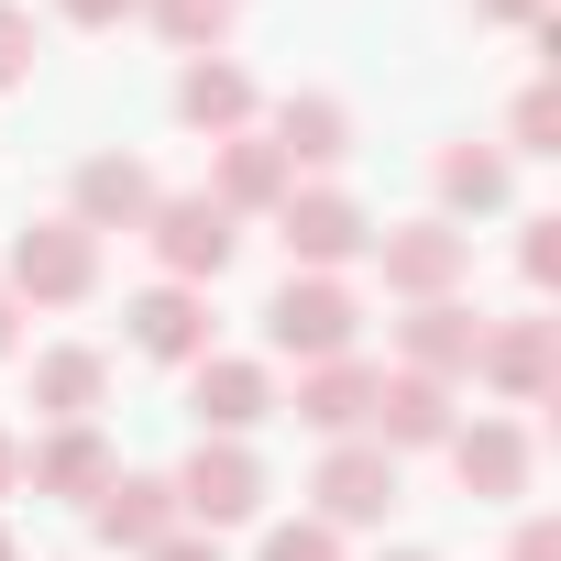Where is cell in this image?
I'll return each mask as SVG.
<instances>
[{
  "label": "cell",
  "mask_w": 561,
  "mask_h": 561,
  "mask_svg": "<svg viewBox=\"0 0 561 561\" xmlns=\"http://www.w3.org/2000/svg\"><path fill=\"white\" fill-rule=\"evenodd\" d=\"M364 342V298L342 287V275H287V287L264 298V353H287L298 375L309 364H342Z\"/></svg>",
  "instance_id": "obj_1"
},
{
  "label": "cell",
  "mask_w": 561,
  "mask_h": 561,
  "mask_svg": "<svg viewBox=\"0 0 561 561\" xmlns=\"http://www.w3.org/2000/svg\"><path fill=\"white\" fill-rule=\"evenodd\" d=\"M144 242H154V264H165V287H220L231 253H242V220H231L209 187H165L154 220H144Z\"/></svg>",
  "instance_id": "obj_2"
},
{
  "label": "cell",
  "mask_w": 561,
  "mask_h": 561,
  "mask_svg": "<svg viewBox=\"0 0 561 561\" xmlns=\"http://www.w3.org/2000/svg\"><path fill=\"white\" fill-rule=\"evenodd\" d=\"M0 287H12L23 309H78V298H100V231H78V220H23Z\"/></svg>",
  "instance_id": "obj_3"
},
{
  "label": "cell",
  "mask_w": 561,
  "mask_h": 561,
  "mask_svg": "<svg viewBox=\"0 0 561 561\" xmlns=\"http://www.w3.org/2000/svg\"><path fill=\"white\" fill-rule=\"evenodd\" d=\"M275 242H287V275H342V264L375 253V209H364L353 187H287Z\"/></svg>",
  "instance_id": "obj_4"
},
{
  "label": "cell",
  "mask_w": 561,
  "mask_h": 561,
  "mask_svg": "<svg viewBox=\"0 0 561 561\" xmlns=\"http://www.w3.org/2000/svg\"><path fill=\"white\" fill-rule=\"evenodd\" d=\"M165 484H176V517L209 528V539L242 528V517H264V462H253V440H198Z\"/></svg>",
  "instance_id": "obj_5"
},
{
  "label": "cell",
  "mask_w": 561,
  "mask_h": 561,
  "mask_svg": "<svg viewBox=\"0 0 561 561\" xmlns=\"http://www.w3.org/2000/svg\"><path fill=\"white\" fill-rule=\"evenodd\" d=\"M375 275H386V298H462V275H473V231H451V220H397V231H375V253H364Z\"/></svg>",
  "instance_id": "obj_6"
},
{
  "label": "cell",
  "mask_w": 561,
  "mask_h": 561,
  "mask_svg": "<svg viewBox=\"0 0 561 561\" xmlns=\"http://www.w3.org/2000/svg\"><path fill=\"white\" fill-rule=\"evenodd\" d=\"M440 462H451V484H462L473 506H517L528 473H539V440H528L506 408H484V419H462V430L440 440Z\"/></svg>",
  "instance_id": "obj_7"
},
{
  "label": "cell",
  "mask_w": 561,
  "mask_h": 561,
  "mask_svg": "<svg viewBox=\"0 0 561 561\" xmlns=\"http://www.w3.org/2000/svg\"><path fill=\"white\" fill-rule=\"evenodd\" d=\"M275 408V364H253V353H198L187 364V419H198V440H242V430H264Z\"/></svg>",
  "instance_id": "obj_8"
},
{
  "label": "cell",
  "mask_w": 561,
  "mask_h": 561,
  "mask_svg": "<svg viewBox=\"0 0 561 561\" xmlns=\"http://www.w3.org/2000/svg\"><path fill=\"white\" fill-rule=\"evenodd\" d=\"M309 495H320V506H309L320 528H386L397 495H408V473H397V451H375V440H331Z\"/></svg>",
  "instance_id": "obj_9"
},
{
  "label": "cell",
  "mask_w": 561,
  "mask_h": 561,
  "mask_svg": "<svg viewBox=\"0 0 561 561\" xmlns=\"http://www.w3.org/2000/svg\"><path fill=\"white\" fill-rule=\"evenodd\" d=\"M561 375V320H484L473 342V386H495L506 408H539Z\"/></svg>",
  "instance_id": "obj_10"
},
{
  "label": "cell",
  "mask_w": 561,
  "mask_h": 561,
  "mask_svg": "<svg viewBox=\"0 0 561 561\" xmlns=\"http://www.w3.org/2000/svg\"><path fill=\"white\" fill-rule=\"evenodd\" d=\"M451 430H462V408H451V386H440V375H408V364H397V375H375V419H364V440H375V451H397V462H408V451H440Z\"/></svg>",
  "instance_id": "obj_11"
},
{
  "label": "cell",
  "mask_w": 561,
  "mask_h": 561,
  "mask_svg": "<svg viewBox=\"0 0 561 561\" xmlns=\"http://www.w3.org/2000/svg\"><path fill=\"white\" fill-rule=\"evenodd\" d=\"M154 165L144 154H78V176H67V220L78 231H144L154 220Z\"/></svg>",
  "instance_id": "obj_12"
},
{
  "label": "cell",
  "mask_w": 561,
  "mask_h": 561,
  "mask_svg": "<svg viewBox=\"0 0 561 561\" xmlns=\"http://www.w3.org/2000/svg\"><path fill=\"white\" fill-rule=\"evenodd\" d=\"M187 517H176V484L165 473H111L100 495H89V539L100 550H122V561H144L154 539H176Z\"/></svg>",
  "instance_id": "obj_13"
},
{
  "label": "cell",
  "mask_w": 561,
  "mask_h": 561,
  "mask_svg": "<svg viewBox=\"0 0 561 561\" xmlns=\"http://www.w3.org/2000/svg\"><path fill=\"white\" fill-rule=\"evenodd\" d=\"M111 473H122V451H111V430H100V419L23 440V484H34V495H56V506H89Z\"/></svg>",
  "instance_id": "obj_14"
},
{
  "label": "cell",
  "mask_w": 561,
  "mask_h": 561,
  "mask_svg": "<svg viewBox=\"0 0 561 561\" xmlns=\"http://www.w3.org/2000/svg\"><path fill=\"white\" fill-rule=\"evenodd\" d=\"M287 187H298V176H287V154H275L264 133H220V144H209V198H220L231 220H275Z\"/></svg>",
  "instance_id": "obj_15"
},
{
  "label": "cell",
  "mask_w": 561,
  "mask_h": 561,
  "mask_svg": "<svg viewBox=\"0 0 561 561\" xmlns=\"http://www.w3.org/2000/svg\"><path fill=\"white\" fill-rule=\"evenodd\" d=\"M122 331H133V353L144 364H198L209 353V287H144L133 309H122Z\"/></svg>",
  "instance_id": "obj_16"
},
{
  "label": "cell",
  "mask_w": 561,
  "mask_h": 561,
  "mask_svg": "<svg viewBox=\"0 0 561 561\" xmlns=\"http://www.w3.org/2000/svg\"><path fill=\"white\" fill-rule=\"evenodd\" d=\"M473 342H484V320H473L462 298H419V309L397 320V364H408V375H440V386L473 375Z\"/></svg>",
  "instance_id": "obj_17"
},
{
  "label": "cell",
  "mask_w": 561,
  "mask_h": 561,
  "mask_svg": "<svg viewBox=\"0 0 561 561\" xmlns=\"http://www.w3.org/2000/svg\"><path fill=\"white\" fill-rule=\"evenodd\" d=\"M264 144L287 154V176H298V165H342V154H353V111H342L331 89H287V100L264 111Z\"/></svg>",
  "instance_id": "obj_18"
},
{
  "label": "cell",
  "mask_w": 561,
  "mask_h": 561,
  "mask_svg": "<svg viewBox=\"0 0 561 561\" xmlns=\"http://www.w3.org/2000/svg\"><path fill=\"white\" fill-rule=\"evenodd\" d=\"M100 408H111V353H89V342L34 353V419H45V430H78V419H100Z\"/></svg>",
  "instance_id": "obj_19"
},
{
  "label": "cell",
  "mask_w": 561,
  "mask_h": 561,
  "mask_svg": "<svg viewBox=\"0 0 561 561\" xmlns=\"http://www.w3.org/2000/svg\"><path fill=\"white\" fill-rule=\"evenodd\" d=\"M253 111H264V100H253V78H242L231 56H187V67H176V122H187V133L220 144V133H253Z\"/></svg>",
  "instance_id": "obj_20"
},
{
  "label": "cell",
  "mask_w": 561,
  "mask_h": 561,
  "mask_svg": "<svg viewBox=\"0 0 561 561\" xmlns=\"http://www.w3.org/2000/svg\"><path fill=\"white\" fill-rule=\"evenodd\" d=\"M364 419H375V364H364V353L298 375V430H320V440H364Z\"/></svg>",
  "instance_id": "obj_21"
},
{
  "label": "cell",
  "mask_w": 561,
  "mask_h": 561,
  "mask_svg": "<svg viewBox=\"0 0 561 561\" xmlns=\"http://www.w3.org/2000/svg\"><path fill=\"white\" fill-rule=\"evenodd\" d=\"M430 187H440V220L462 231V220H484V209H506V187H517V165H506L495 144H440V165H430Z\"/></svg>",
  "instance_id": "obj_22"
},
{
  "label": "cell",
  "mask_w": 561,
  "mask_h": 561,
  "mask_svg": "<svg viewBox=\"0 0 561 561\" xmlns=\"http://www.w3.org/2000/svg\"><path fill=\"white\" fill-rule=\"evenodd\" d=\"M144 23H154L176 56H220V45H231V0H144Z\"/></svg>",
  "instance_id": "obj_23"
},
{
  "label": "cell",
  "mask_w": 561,
  "mask_h": 561,
  "mask_svg": "<svg viewBox=\"0 0 561 561\" xmlns=\"http://www.w3.org/2000/svg\"><path fill=\"white\" fill-rule=\"evenodd\" d=\"M253 561H342V528H320V517H275V528L253 539Z\"/></svg>",
  "instance_id": "obj_24"
},
{
  "label": "cell",
  "mask_w": 561,
  "mask_h": 561,
  "mask_svg": "<svg viewBox=\"0 0 561 561\" xmlns=\"http://www.w3.org/2000/svg\"><path fill=\"white\" fill-rule=\"evenodd\" d=\"M506 133H517V154H561V89H550V78L517 89V122H506Z\"/></svg>",
  "instance_id": "obj_25"
},
{
  "label": "cell",
  "mask_w": 561,
  "mask_h": 561,
  "mask_svg": "<svg viewBox=\"0 0 561 561\" xmlns=\"http://www.w3.org/2000/svg\"><path fill=\"white\" fill-rule=\"evenodd\" d=\"M517 275H528V298H550V287H561V220H550V209L517 231Z\"/></svg>",
  "instance_id": "obj_26"
},
{
  "label": "cell",
  "mask_w": 561,
  "mask_h": 561,
  "mask_svg": "<svg viewBox=\"0 0 561 561\" xmlns=\"http://www.w3.org/2000/svg\"><path fill=\"white\" fill-rule=\"evenodd\" d=\"M34 56H45V45H34V12H12V0H0V89H23Z\"/></svg>",
  "instance_id": "obj_27"
},
{
  "label": "cell",
  "mask_w": 561,
  "mask_h": 561,
  "mask_svg": "<svg viewBox=\"0 0 561 561\" xmlns=\"http://www.w3.org/2000/svg\"><path fill=\"white\" fill-rule=\"evenodd\" d=\"M56 12H67L78 34H111V23H133V12H144V0H56Z\"/></svg>",
  "instance_id": "obj_28"
},
{
  "label": "cell",
  "mask_w": 561,
  "mask_h": 561,
  "mask_svg": "<svg viewBox=\"0 0 561 561\" xmlns=\"http://www.w3.org/2000/svg\"><path fill=\"white\" fill-rule=\"evenodd\" d=\"M473 23H506V34H539L550 0H473Z\"/></svg>",
  "instance_id": "obj_29"
},
{
  "label": "cell",
  "mask_w": 561,
  "mask_h": 561,
  "mask_svg": "<svg viewBox=\"0 0 561 561\" xmlns=\"http://www.w3.org/2000/svg\"><path fill=\"white\" fill-rule=\"evenodd\" d=\"M144 561H220V539H209V528H176V539H154Z\"/></svg>",
  "instance_id": "obj_30"
},
{
  "label": "cell",
  "mask_w": 561,
  "mask_h": 561,
  "mask_svg": "<svg viewBox=\"0 0 561 561\" xmlns=\"http://www.w3.org/2000/svg\"><path fill=\"white\" fill-rule=\"evenodd\" d=\"M506 561H561V528H550V517H528V528H517V550H506Z\"/></svg>",
  "instance_id": "obj_31"
},
{
  "label": "cell",
  "mask_w": 561,
  "mask_h": 561,
  "mask_svg": "<svg viewBox=\"0 0 561 561\" xmlns=\"http://www.w3.org/2000/svg\"><path fill=\"white\" fill-rule=\"evenodd\" d=\"M12 342H23V298L0 287V364H12Z\"/></svg>",
  "instance_id": "obj_32"
},
{
  "label": "cell",
  "mask_w": 561,
  "mask_h": 561,
  "mask_svg": "<svg viewBox=\"0 0 561 561\" xmlns=\"http://www.w3.org/2000/svg\"><path fill=\"white\" fill-rule=\"evenodd\" d=\"M0 495H23V440L0 430Z\"/></svg>",
  "instance_id": "obj_33"
},
{
  "label": "cell",
  "mask_w": 561,
  "mask_h": 561,
  "mask_svg": "<svg viewBox=\"0 0 561 561\" xmlns=\"http://www.w3.org/2000/svg\"><path fill=\"white\" fill-rule=\"evenodd\" d=\"M0 561H23V539H12V528H0Z\"/></svg>",
  "instance_id": "obj_34"
},
{
  "label": "cell",
  "mask_w": 561,
  "mask_h": 561,
  "mask_svg": "<svg viewBox=\"0 0 561 561\" xmlns=\"http://www.w3.org/2000/svg\"><path fill=\"white\" fill-rule=\"evenodd\" d=\"M386 561H440V550H386Z\"/></svg>",
  "instance_id": "obj_35"
}]
</instances>
